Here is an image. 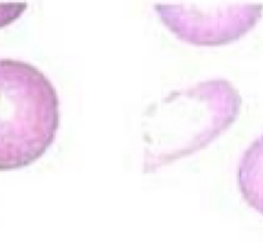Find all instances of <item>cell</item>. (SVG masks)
<instances>
[{"label": "cell", "mask_w": 263, "mask_h": 242, "mask_svg": "<svg viewBox=\"0 0 263 242\" xmlns=\"http://www.w3.org/2000/svg\"><path fill=\"white\" fill-rule=\"evenodd\" d=\"M55 89L36 66L0 58V171L21 169L40 158L58 123Z\"/></svg>", "instance_id": "1"}, {"label": "cell", "mask_w": 263, "mask_h": 242, "mask_svg": "<svg viewBox=\"0 0 263 242\" xmlns=\"http://www.w3.org/2000/svg\"><path fill=\"white\" fill-rule=\"evenodd\" d=\"M26 6V3H0V27L20 16Z\"/></svg>", "instance_id": "2"}]
</instances>
